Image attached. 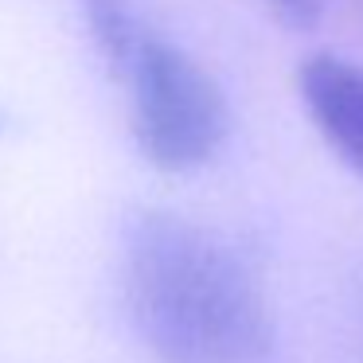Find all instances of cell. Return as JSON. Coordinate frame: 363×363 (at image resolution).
Listing matches in <instances>:
<instances>
[{"label": "cell", "mask_w": 363, "mask_h": 363, "mask_svg": "<svg viewBox=\"0 0 363 363\" xmlns=\"http://www.w3.org/2000/svg\"><path fill=\"white\" fill-rule=\"evenodd\" d=\"M125 301L160 363H266L274 316L246 262L199 223L145 211L125 230Z\"/></svg>", "instance_id": "6da1fadb"}, {"label": "cell", "mask_w": 363, "mask_h": 363, "mask_svg": "<svg viewBox=\"0 0 363 363\" xmlns=\"http://www.w3.org/2000/svg\"><path fill=\"white\" fill-rule=\"evenodd\" d=\"M133 133L149 164L164 172L203 168L227 141V98L184 48L137 40L129 55Z\"/></svg>", "instance_id": "7a4b0ae2"}, {"label": "cell", "mask_w": 363, "mask_h": 363, "mask_svg": "<svg viewBox=\"0 0 363 363\" xmlns=\"http://www.w3.org/2000/svg\"><path fill=\"white\" fill-rule=\"evenodd\" d=\"M297 86L320 137L363 176V67L340 55H308L297 71Z\"/></svg>", "instance_id": "3957f363"}, {"label": "cell", "mask_w": 363, "mask_h": 363, "mask_svg": "<svg viewBox=\"0 0 363 363\" xmlns=\"http://www.w3.org/2000/svg\"><path fill=\"white\" fill-rule=\"evenodd\" d=\"M266 4L289 28H313L320 20V9H324V0H266Z\"/></svg>", "instance_id": "5b68a950"}, {"label": "cell", "mask_w": 363, "mask_h": 363, "mask_svg": "<svg viewBox=\"0 0 363 363\" xmlns=\"http://www.w3.org/2000/svg\"><path fill=\"white\" fill-rule=\"evenodd\" d=\"M86 12H90V28H94V40H98V48H102V55L110 59V63L129 67L137 35H133V28H129L125 4H121V0H86Z\"/></svg>", "instance_id": "277c9868"}]
</instances>
